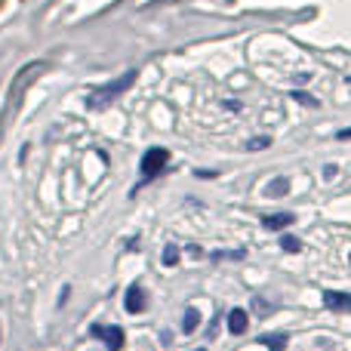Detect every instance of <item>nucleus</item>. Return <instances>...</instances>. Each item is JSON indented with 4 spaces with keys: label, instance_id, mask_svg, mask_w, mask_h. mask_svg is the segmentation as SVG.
Listing matches in <instances>:
<instances>
[{
    "label": "nucleus",
    "instance_id": "0eeeda50",
    "mask_svg": "<svg viewBox=\"0 0 351 351\" xmlns=\"http://www.w3.org/2000/svg\"><path fill=\"white\" fill-rule=\"evenodd\" d=\"M247 311L243 308H231L228 311V333H234V336H241V333H247Z\"/></svg>",
    "mask_w": 351,
    "mask_h": 351
},
{
    "label": "nucleus",
    "instance_id": "1a4fd4ad",
    "mask_svg": "<svg viewBox=\"0 0 351 351\" xmlns=\"http://www.w3.org/2000/svg\"><path fill=\"white\" fill-rule=\"evenodd\" d=\"M197 324H200V311L197 308H188L185 317H182V333H194V330H197Z\"/></svg>",
    "mask_w": 351,
    "mask_h": 351
},
{
    "label": "nucleus",
    "instance_id": "ddd939ff",
    "mask_svg": "<svg viewBox=\"0 0 351 351\" xmlns=\"http://www.w3.org/2000/svg\"><path fill=\"white\" fill-rule=\"evenodd\" d=\"M164 262H167V265H176V262H179V250H176L173 243H170V247H167V253H164Z\"/></svg>",
    "mask_w": 351,
    "mask_h": 351
},
{
    "label": "nucleus",
    "instance_id": "6e6552de",
    "mask_svg": "<svg viewBox=\"0 0 351 351\" xmlns=\"http://www.w3.org/2000/svg\"><path fill=\"white\" fill-rule=\"evenodd\" d=\"M287 339H290V336H287V333H265V336H259V342H262V346H268L271 351H284Z\"/></svg>",
    "mask_w": 351,
    "mask_h": 351
},
{
    "label": "nucleus",
    "instance_id": "9b49d317",
    "mask_svg": "<svg viewBox=\"0 0 351 351\" xmlns=\"http://www.w3.org/2000/svg\"><path fill=\"white\" fill-rule=\"evenodd\" d=\"M290 191V182L287 179H274L271 185H268V194H287Z\"/></svg>",
    "mask_w": 351,
    "mask_h": 351
},
{
    "label": "nucleus",
    "instance_id": "2eb2a0df",
    "mask_svg": "<svg viewBox=\"0 0 351 351\" xmlns=\"http://www.w3.org/2000/svg\"><path fill=\"white\" fill-rule=\"evenodd\" d=\"M339 139H342V142L351 139V130H342V133H339Z\"/></svg>",
    "mask_w": 351,
    "mask_h": 351
},
{
    "label": "nucleus",
    "instance_id": "7ed1b4c3",
    "mask_svg": "<svg viewBox=\"0 0 351 351\" xmlns=\"http://www.w3.org/2000/svg\"><path fill=\"white\" fill-rule=\"evenodd\" d=\"M90 333L96 336V339H102L111 351H121V348H123V342H127V336H123V330H121V327H105V324H93Z\"/></svg>",
    "mask_w": 351,
    "mask_h": 351
},
{
    "label": "nucleus",
    "instance_id": "423d86ee",
    "mask_svg": "<svg viewBox=\"0 0 351 351\" xmlns=\"http://www.w3.org/2000/svg\"><path fill=\"white\" fill-rule=\"evenodd\" d=\"M296 222V216L293 213H268V216H262V225H265L268 231H284L287 225Z\"/></svg>",
    "mask_w": 351,
    "mask_h": 351
},
{
    "label": "nucleus",
    "instance_id": "9d476101",
    "mask_svg": "<svg viewBox=\"0 0 351 351\" xmlns=\"http://www.w3.org/2000/svg\"><path fill=\"white\" fill-rule=\"evenodd\" d=\"M280 247H284L287 253H299V250H302V241H299V237H293V234H284V237H280Z\"/></svg>",
    "mask_w": 351,
    "mask_h": 351
},
{
    "label": "nucleus",
    "instance_id": "f257e3e1",
    "mask_svg": "<svg viewBox=\"0 0 351 351\" xmlns=\"http://www.w3.org/2000/svg\"><path fill=\"white\" fill-rule=\"evenodd\" d=\"M133 84H136V71H127L123 77H117L114 84H108V86H102V90L93 93L86 105H90V108H105V105H111L114 99H121Z\"/></svg>",
    "mask_w": 351,
    "mask_h": 351
},
{
    "label": "nucleus",
    "instance_id": "dca6fc26",
    "mask_svg": "<svg viewBox=\"0 0 351 351\" xmlns=\"http://www.w3.org/2000/svg\"><path fill=\"white\" fill-rule=\"evenodd\" d=\"M194 351H206V348H194Z\"/></svg>",
    "mask_w": 351,
    "mask_h": 351
},
{
    "label": "nucleus",
    "instance_id": "f8f14e48",
    "mask_svg": "<svg viewBox=\"0 0 351 351\" xmlns=\"http://www.w3.org/2000/svg\"><path fill=\"white\" fill-rule=\"evenodd\" d=\"M271 145V139H268V136H262V139H250L247 142V152H256V148H268Z\"/></svg>",
    "mask_w": 351,
    "mask_h": 351
},
{
    "label": "nucleus",
    "instance_id": "4468645a",
    "mask_svg": "<svg viewBox=\"0 0 351 351\" xmlns=\"http://www.w3.org/2000/svg\"><path fill=\"white\" fill-rule=\"evenodd\" d=\"M293 99H299L302 105H311V108H317V105H321L315 96H305V93H293Z\"/></svg>",
    "mask_w": 351,
    "mask_h": 351
},
{
    "label": "nucleus",
    "instance_id": "20e7f679",
    "mask_svg": "<svg viewBox=\"0 0 351 351\" xmlns=\"http://www.w3.org/2000/svg\"><path fill=\"white\" fill-rule=\"evenodd\" d=\"M324 305H327L330 311H351V293L327 290L324 293Z\"/></svg>",
    "mask_w": 351,
    "mask_h": 351
},
{
    "label": "nucleus",
    "instance_id": "39448f33",
    "mask_svg": "<svg viewBox=\"0 0 351 351\" xmlns=\"http://www.w3.org/2000/svg\"><path fill=\"white\" fill-rule=\"evenodd\" d=\"M123 305H127L130 315H142V311H145V305H148L145 302V290H142L139 284H133L127 290V302H123Z\"/></svg>",
    "mask_w": 351,
    "mask_h": 351
},
{
    "label": "nucleus",
    "instance_id": "f03ea898",
    "mask_svg": "<svg viewBox=\"0 0 351 351\" xmlns=\"http://www.w3.org/2000/svg\"><path fill=\"white\" fill-rule=\"evenodd\" d=\"M167 164H170V152L167 148H148L142 154V182H152L154 176H160Z\"/></svg>",
    "mask_w": 351,
    "mask_h": 351
}]
</instances>
